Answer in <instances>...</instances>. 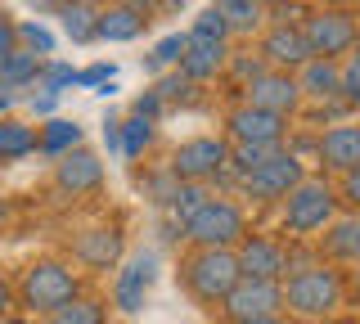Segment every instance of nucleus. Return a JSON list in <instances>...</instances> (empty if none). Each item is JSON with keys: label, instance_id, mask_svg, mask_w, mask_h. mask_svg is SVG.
<instances>
[{"label": "nucleus", "instance_id": "nucleus-1", "mask_svg": "<svg viewBox=\"0 0 360 324\" xmlns=\"http://www.w3.org/2000/svg\"><path fill=\"white\" fill-rule=\"evenodd\" d=\"M279 288H284L288 316L315 320V324L329 320L333 311L347 302V279L329 261H302V266H292V271L279 279Z\"/></svg>", "mask_w": 360, "mask_h": 324}, {"label": "nucleus", "instance_id": "nucleus-2", "mask_svg": "<svg viewBox=\"0 0 360 324\" xmlns=\"http://www.w3.org/2000/svg\"><path fill=\"white\" fill-rule=\"evenodd\" d=\"M180 279L194 302L221 306L225 293L239 284V257H234V248H194L180 261Z\"/></svg>", "mask_w": 360, "mask_h": 324}, {"label": "nucleus", "instance_id": "nucleus-3", "mask_svg": "<svg viewBox=\"0 0 360 324\" xmlns=\"http://www.w3.org/2000/svg\"><path fill=\"white\" fill-rule=\"evenodd\" d=\"M18 297L27 311H41V316H50V311H59L63 302L82 297V279H77L72 266L63 261H32L27 271H22V284H18Z\"/></svg>", "mask_w": 360, "mask_h": 324}, {"label": "nucleus", "instance_id": "nucleus-4", "mask_svg": "<svg viewBox=\"0 0 360 324\" xmlns=\"http://www.w3.org/2000/svg\"><path fill=\"white\" fill-rule=\"evenodd\" d=\"M338 216V189L324 181H297L284 198V230L297 234V239H311V234L329 230Z\"/></svg>", "mask_w": 360, "mask_h": 324}, {"label": "nucleus", "instance_id": "nucleus-5", "mask_svg": "<svg viewBox=\"0 0 360 324\" xmlns=\"http://www.w3.org/2000/svg\"><path fill=\"white\" fill-rule=\"evenodd\" d=\"M185 239L194 248H234V243L248 234V221H243V207L230 203V198H217L212 194L194 216H185Z\"/></svg>", "mask_w": 360, "mask_h": 324}, {"label": "nucleus", "instance_id": "nucleus-6", "mask_svg": "<svg viewBox=\"0 0 360 324\" xmlns=\"http://www.w3.org/2000/svg\"><path fill=\"white\" fill-rule=\"evenodd\" d=\"M302 37H307L311 59H342L360 46V23L352 9H315L302 23Z\"/></svg>", "mask_w": 360, "mask_h": 324}, {"label": "nucleus", "instance_id": "nucleus-7", "mask_svg": "<svg viewBox=\"0 0 360 324\" xmlns=\"http://www.w3.org/2000/svg\"><path fill=\"white\" fill-rule=\"evenodd\" d=\"M297 181H307L302 158H297V153H288V149H275L262 167H252L248 176H239V189L252 198V203H284L288 189L297 185Z\"/></svg>", "mask_w": 360, "mask_h": 324}, {"label": "nucleus", "instance_id": "nucleus-8", "mask_svg": "<svg viewBox=\"0 0 360 324\" xmlns=\"http://www.w3.org/2000/svg\"><path fill=\"white\" fill-rule=\"evenodd\" d=\"M230 167V140L221 136H194L172 153V176L176 181H212Z\"/></svg>", "mask_w": 360, "mask_h": 324}, {"label": "nucleus", "instance_id": "nucleus-9", "mask_svg": "<svg viewBox=\"0 0 360 324\" xmlns=\"http://www.w3.org/2000/svg\"><path fill=\"white\" fill-rule=\"evenodd\" d=\"M221 311H225L230 320L275 316V311H284V288H279V279H252V275H239V284L225 293Z\"/></svg>", "mask_w": 360, "mask_h": 324}, {"label": "nucleus", "instance_id": "nucleus-10", "mask_svg": "<svg viewBox=\"0 0 360 324\" xmlns=\"http://www.w3.org/2000/svg\"><path fill=\"white\" fill-rule=\"evenodd\" d=\"M243 104H252V108H266V113H275V117H288V113H297L302 108V86H297V77L292 72H275V68H266L262 77H252V82L243 86Z\"/></svg>", "mask_w": 360, "mask_h": 324}, {"label": "nucleus", "instance_id": "nucleus-11", "mask_svg": "<svg viewBox=\"0 0 360 324\" xmlns=\"http://www.w3.org/2000/svg\"><path fill=\"white\" fill-rule=\"evenodd\" d=\"M234 257H239V275H252V279H284L288 275V252L270 234H243L234 243Z\"/></svg>", "mask_w": 360, "mask_h": 324}, {"label": "nucleus", "instance_id": "nucleus-12", "mask_svg": "<svg viewBox=\"0 0 360 324\" xmlns=\"http://www.w3.org/2000/svg\"><path fill=\"white\" fill-rule=\"evenodd\" d=\"M311 59L307 37H302V23H275L262 37V63L275 72H297L302 63Z\"/></svg>", "mask_w": 360, "mask_h": 324}, {"label": "nucleus", "instance_id": "nucleus-13", "mask_svg": "<svg viewBox=\"0 0 360 324\" xmlns=\"http://www.w3.org/2000/svg\"><path fill=\"white\" fill-rule=\"evenodd\" d=\"M225 131H230L234 144H284V117L266 113V108L239 104L230 117H225Z\"/></svg>", "mask_w": 360, "mask_h": 324}, {"label": "nucleus", "instance_id": "nucleus-14", "mask_svg": "<svg viewBox=\"0 0 360 324\" xmlns=\"http://www.w3.org/2000/svg\"><path fill=\"white\" fill-rule=\"evenodd\" d=\"M54 181H59L63 194H90V189L104 185V162H99L90 149L77 144V149H68L63 158H59V167H54Z\"/></svg>", "mask_w": 360, "mask_h": 324}, {"label": "nucleus", "instance_id": "nucleus-15", "mask_svg": "<svg viewBox=\"0 0 360 324\" xmlns=\"http://www.w3.org/2000/svg\"><path fill=\"white\" fill-rule=\"evenodd\" d=\"M149 284H153V257L140 252L127 261V271L112 279V306L135 316V311H144V297H149Z\"/></svg>", "mask_w": 360, "mask_h": 324}, {"label": "nucleus", "instance_id": "nucleus-16", "mask_svg": "<svg viewBox=\"0 0 360 324\" xmlns=\"http://www.w3.org/2000/svg\"><path fill=\"white\" fill-rule=\"evenodd\" d=\"M225 63H230V50H225V41H185V54H180V72L189 77V82H212Z\"/></svg>", "mask_w": 360, "mask_h": 324}, {"label": "nucleus", "instance_id": "nucleus-17", "mask_svg": "<svg viewBox=\"0 0 360 324\" xmlns=\"http://www.w3.org/2000/svg\"><path fill=\"white\" fill-rule=\"evenodd\" d=\"M315 149H320V162L329 167V171L342 176L347 167L360 162V127H329Z\"/></svg>", "mask_w": 360, "mask_h": 324}, {"label": "nucleus", "instance_id": "nucleus-18", "mask_svg": "<svg viewBox=\"0 0 360 324\" xmlns=\"http://www.w3.org/2000/svg\"><path fill=\"white\" fill-rule=\"evenodd\" d=\"M320 252L329 257L333 266H360V216H333Z\"/></svg>", "mask_w": 360, "mask_h": 324}, {"label": "nucleus", "instance_id": "nucleus-19", "mask_svg": "<svg viewBox=\"0 0 360 324\" xmlns=\"http://www.w3.org/2000/svg\"><path fill=\"white\" fill-rule=\"evenodd\" d=\"M292 77H297L302 95H311V99H338L342 95V63H333V59H307Z\"/></svg>", "mask_w": 360, "mask_h": 324}, {"label": "nucleus", "instance_id": "nucleus-20", "mask_svg": "<svg viewBox=\"0 0 360 324\" xmlns=\"http://www.w3.org/2000/svg\"><path fill=\"white\" fill-rule=\"evenodd\" d=\"M72 252H77V261L95 266V271H108L122 257V234L117 230H86L82 239L72 243Z\"/></svg>", "mask_w": 360, "mask_h": 324}, {"label": "nucleus", "instance_id": "nucleus-21", "mask_svg": "<svg viewBox=\"0 0 360 324\" xmlns=\"http://www.w3.org/2000/svg\"><path fill=\"white\" fill-rule=\"evenodd\" d=\"M41 54L37 50H27V46H18V50H9L5 59H0V91H18V86H37V77H41Z\"/></svg>", "mask_w": 360, "mask_h": 324}, {"label": "nucleus", "instance_id": "nucleus-22", "mask_svg": "<svg viewBox=\"0 0 360 324\" xmlns=\"http://www.w3.org/2000/svg\"><path fill=\"white\" fill-rule=\"evenodd\" d=\"M144 23H149V18H140L135 9H127V5H108V9H99L95 41H135V37L144 32Z\"/></svg>", "mask_w": 360, "mask_h": 324}, {"label": "nucleus", "instance_id": "nucleus-23", "mask_svg": "<svg viewBox=\"0 0 360 324\" xmlns=\"http://www.w3.org/2000/svg\"><path fill=\"white\" fill-rule=\"evenodd\" d=\"M59 27L72 46H86L95 41V27H99V9L90 0H72V5H59Z\"/></svg>", "mask_w": 360, "mask_h": 324}, {"label": "nucleus", "instance_id": "nucleus-24", "mask_svg": "<svg viewBox=\"0 0 360 324\" xmlns=\"http://www.w3.org/2000/svg\"><path fill=\"white\" fill-rule=\"evenodd\" d=\"M212 9L225 18V27H230V32H243V37L266 23V5H262V0H217Z\"/></svg>", "mask_w": 360, "mask_h": 324}, {"label": "nucleus", "instance_id": "nucleus-25", "mask_svg": "<svg viewBox=\"0 0 360 324\" xmlns=\"http://www.w3.org/2000/svg\"><path fill=\"white\" fill-rule=\"evenodd\" d=\"M77 144H82V127H77V122H68V117L45 122L41 136H37V149L45 153V158H63L68 149H77Z\"/></svg>", "mask_w": 360, "mask_h": 324}, {"label": "nucleus", "instance_id": "nucleus-26", "mask_svg": "<svg viewBox=\"0 0 360 324\" xmlns=\"http://www.w3.org/2000/svg\"><path fill=\"white\" fill-rule=\"evenodd\" d=\"M27 153H37V131H32L27 122L5 117L0 122V162H18V158H27Z\"/></svg>", "mask_w": 360, "mask_h": 324}, {"label": "nucleus", "instance_id": "nucleus-27", "mask_svg": "<svg viewBox=\"0 0 360 324\" xmlns=\"http://www.w3.org/2000/svg\"><path fill=\"white\" fill-rule=\"evenodd\" d=\"M50 324H108V311L95 297H72L59 311H50Z\"/></svg>", "mask_w": 360, "mask_h": 324}, {"label": "nucleus", "instance_id": "nucleus-28", "mask_svg": "<svg viewBox=\"0 0 360 324\" xmlns=\"http://www.w3.org/2000/svg\"><path fill=\"white\" fill-rule=\"evenodd\" d=\"M207 198H212V194H207V189H202L198 181H180V185H176V194L167 198V203H172V216L180 221V226H185V216H194V212L207 203Z\"/></svg>", "mask_w": 360, "mask_h": 324}, {"label": "nucleus", "instance_id": "nucleus-29", "mask_svg": "<svg viewBox=\"0 0 360 324\" xmlns=\"http://www.w3.org/2000/svg\"><path fill=\"white\" fill-rule=\"evenodd\" d=\"M149 144H153V122H144V117L122 122V153H127V158H140Z\"/></svg>", "mask_w": 360, "mask_h": 324}, {"label": "nucleus", "instance_id": "nucleus-30", "mask_svg": "<svg viewBox=\"0 0 360 324\" xmlns=\"http://www.w3.org/2000/svg\"><path fill=\"white\" fill-rule=\"evenodd\" d=\"M275 149H284V144H230V167L239 176H248L252 167H262Z\"/></svg>", "mask_w": 360, "mask_h": 324}, {"label": "nucleus", "instance_id": "nucleus-31", "mask_svg": "<svg viewBox=\"0 0 360 324\" xmlns=\"http://www.w3.org/2000/svg\"><path fill=\"white\" fill-rule=\"evenodd\" d=\"M185 37H194V41H230V27H225V18L207 5V9L194 18V27H189Z\"/></svg>", "mask_w": 360, "mask_h": 324}, {"label": "nucleus", "instance_id": "nucleus-32", "mask_svg": "<svg viewBox=\"0 0 360 324\" xmlns=\"http://www.w3.org/2000/svg\"><path fill=\"white\" fill-rule=\"evenodd\" d=\"M68 86H77V72L68 68V63H41V77H37V91H50L59 95Z\"/></svg>", "mask_w": 360, "mask_h": 324}, {"label": "nucleus", "instance_id": "nucleus-33", "mask_svg": "<svg viewBox=\"0 0 360 324\" xmlns=\"http://www.w3.org/2000/svg\"><path fill=\"white\" fill-rule=\"evenodd\" d=\"M185 32H172V37H162L149 54V68H167V63H180V54H185Z\"/></svg>", "mask_w": 360, "mask_h": 324}, {"label": "nucleus", "instance_id": "nucleus-34", "mask_svg": "<svg viewBox=\"0 0 360 324\" xmlns=\"http://www.w3.org/2000/svg\"><path fill=\"white\" fill-rule=\"evenodd\" d=\"M18 46L37 50L41 59H45V54H54V37H50V27H41V23H22L18 27Z\"/></svg>", "mask_w": 360, "mask_h": 324}, {"label": "nucleus", "instance_id": "nucleus-35", "mask_svg": "<svg viewBox=\"0 0 360 324\" xmlns=\"http://www.w3.org/2000/svg\"><path fill=\"white\" fill-rule=\"evenodd\" d=\"M342 99L347 104H360V46L347 54V63H342Z\"/></svg>", "mask_w": 360, "mask_h": 324}, {"label": "nucleus", "instance_id": "nucleus-36", "mask_svg": "<svg viewBox=\"0 0 360 324\" xmlns=\"http://www.w3.org/2000/svg\"><path fill=\"white\" fill-rule=\"evenodd\" d=\"M189 86H194V82H189L185 72H172V77H162V82L153 86V95L167 104V99H185V95H189Z\"/></svg>", "mask_w": 360, "mask_h": 324}, {"label": "nucleus", "instance_id": "nucleus-37", "mask_svg": "<svg viewBox=\"0 0 360 324\" xmlns=\"http://www.w3.org/2000/svg\"><path fill=\"white\" fill-rule=\"evenodd\" d=\"M230 72L239 77V86H248L252 77H262V72H266V63H262V54H239V59L230 63Z\"/></svg>", "mask_w": 360, "mask_h": 324}, {"label": "nucleus", "instance_id": "nucleus-38", "mask_svg": "<svg viewBox=\"0 0 360 324\" xmlns=\"http://www.w3.org/2000/svg\"><path fill=\"white\" fill-rule=\"evenodd\" d=\"M338 194H342L347 203H356V207H360V162L342 171V185H338Z\"/></svg>", "mask_w": 360, "mask_h": 324}, {"label": "nucleus", "instance_id": "nucleus-39", "mask_svg": "<svg viewBox=\"0 0 360 324\" xmlns=\"http://www.w3.org/2000/svg\"><path fill=\"white\" fill-rule=\"evenodd\" d=\"M104 82H112V63H95V68L77 72V86H104Z\"/></svg>", "mask_w": 360, "mask_h": 324}, {"label": "nucleus", "instance_id": "nucleus-40", "mask_svg": "<svg viewBox=\"0 0 360 324\" xmlns=\"http://www.w3.org/2000/svg\"><path fill=\"white\" fill-rule=\"evenodd\" d=\"M9 50H18V23H9V14H0V59Z\"/></svg>", "mask_w": 360, "mask_h": 324}, {"label": "nucleus", "instance_id": "nucleus-41", "mask_svg": "<svg viewBox=\"0 0 360 324\" xmlns=\"http://www.w3.org/2000/svg\"><path fill=\"white\" fill-rule=\"evenodd\" d=\"M158 113H162V99H158L153 91H144L140 99H135V117H144V122H153Z\"/></svg>", "mask_w": 360, "mask_h": 324}, {"label": "nucleus", "instance_id": "nucleus-42", "mask_svg": "<svg viewBox=\"0 0 360 324\" xmlns=\"http://www.w3.org/2000/svg\"><path fill=\"white\" fill-rule=\"evenodd\" d=\"M50 108H54V95L50 91H45V95H32V113H37V117H45Z\"/></svg>", "mask_w": 360, "mask_h": 324}, {"label": "nucleus", "instance_id": "nucleus-43", "mask_svg": "<svg viewBox=\"0 0 360 324\" xmlns=\"http://www.w3.org/2000/svg\"><path fill=\"white\" fill-rule=\"evenodd\" d=\"M9 306H14V284H9V279L0 275V316H5Z\"/></svg>", "mask_w": 360, "mask_h": 324}, {"label": "nucleus", "instance_id": "nucleus-44", "mask_svg": "<svg viewBox=\"0 0 360 324\" xmlns=\"http://www.w3.org/2000/svg\"><path fill=\"white\" fill-rule=\"evenodd\" d=\"M122 5H127V9H135L140 18H149L153 9H158V0H122Z\"/></svg>", "mask_w": 360, "mask_h": 324}, {"label": "nucleus", "instance_id": "nucleus-45", "mask_svg": "<svg viewBox=\"0 0 360 324\" xmlns=\"http://www.w3.org/2000/svg\"><path fill=\"white\" fill-rule=\"evenodd\" d=\"M104 144H108V149H122V127H117V122L104 127Z\"/></svg>", "mask_w": 360, "mask_h": 324}, {"label": "nucleus", "instance_id": "nucleus-46", "mask_svg": "<svg viewBox=\"0 0 360 324\" xmlns=\"http://www.w3.org/2000/svg\"><path fill=\"white\" fill-rule=\"evenodd\" d=\"M234 324H284V316L275 311V316H252V320H234Z\"/></svg>", "mask_w": 360, "mask_h": 324}, {"label": "nucleus", "instance_id": "nucleus-47", "mask_svg": "<svg viewBox=\"0 0 360 324\" xmlns=\"http://www.w3.org/2000/svg\"><path fill=\"white\" fill-rule=\"evenodd\" d=\"M311 5H315V9H347L352 0H311Z\"/></svg>", "mask_w": 360, "mask_h": 324}, {"label": "nucleus", "instance_id": "nucleus-48", "mask_svg": "<svg viewBox=\"0 0 360 324\" xmlns=\"http://www.w3.org/2000/svg\"><path fill=\"white\" fill-rule=\"evenodd\" d=\"M5 108H9V91H0V113H5Z\"/></svg>", "mask_w": 360, "mask_h": 324}, {"label": "nucleus", "instance_id": "nucleus-49", "mask_svg": "<svg viewBox=\"0 0 360 324\" xmlns=\"http://www.w3.org/2000/svg\"><path fill=\"white\" fill-rule=\"evenodd\" d=\"M352 302H356V311H360V284H356V293H352Z\"/></svg>", "mask_w": 360, "mask_h": 324}, {"label": "nucleus", "instance_id": "nucleus-50", "mask_svg": "<svg viewBox=\"0 0 360 324\" xmlns=\"http://www.w3.org/2000/svg\"><path fill=\"white\" fill-rule=\"evenodd\" d=\"M9 216V203H0V221H5Z\"/></svg>", "mask_w": 360, "mask_h": 324}, {"label": "nucleus", "instance_id": "nucleus-51", "mask_svg": "<svg viewBox=\"0 0 360 324\" xmlns=\"http://www.w3.org/2000/svg\"><path fill=\"white\" fill-rule=\"evenodd\" d=\"M167 5H185V0H167Z\"/></svg>", "mask_w": 360, "mask_h": 324}, {"label": "nucleus", "instance_id": "nucleus-52", "mask_svg": "<svg viewBox=\"0 0 360 324\" xmlns=\"http://www.w3.org/2000/svg\"><path fill=\"white\" fill-rule=\"evenodd\" d=\"M54 5H72V0H54Z\"/></svg>", "mask_w": 360, "mask_h": 324}, {"label": "nucleus", "instance_id": "nucleus-53", "mask_svg": "<svg viewBox=\"0 0 360 324\" xmlns=\"http://www.w3.org/2000/svg\"><path fill=\"white\" fill-rule=\"evenodd\" d=\"M320 324H324V320H320Z\"/></svg>", "mask_w": 360, "mask_h": 324}]
</instances>
